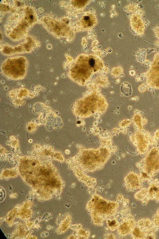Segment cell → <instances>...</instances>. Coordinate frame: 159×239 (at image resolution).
<instances>
[{"label":"cell","instance_id":"cell-1","mask_svg":"<svg viewBox=\"0 0 159 239\" xmlns=\"http://www.w3.org/2000/svg\"><path fill=\"white\" fill-rule=\"evenodd\" d=\"M117 149L110 138L97 149H83L80 145L79 153L70 160L71 168H78L86 173L101 170Z\"/></svg>","mask_w":159,"mask_h":239},{"label":"cell","instance_id":"cell-2","mask_svg":"<svg viewBox=\"0 0 159 239\" xmlns=\"http://www.w3.org/2000/svg\"><path fill=\"white\" fill-rule=\"evenodd\" d=\"M92 197L85 207L95 226L102 227L107 219L115 216L119 212L121 202L112 201L104 198L96 192H92Z\"/></svg>","mask_w":159,"mask_h":239},{"label":"cell","instance_id":"cell-3","mask_svg":"<svg viewBox=\"0 0 159 239\" xmlns=\"http://www.w3.org/2000/svg\"><path fill=\"white\" fill-rule=\"evenodd\" d=\"M38 17L34 8L26 6L22 9L18 18L6 26L5 33L11 40L15 41L25 38L30 28L37 23Z\"/></svg>","mask_w":159,"mask_h":239},{"label":"cell","instance_id":"cell-4","mask_svg":"<svg viewBox=\"0 0 159 239\" xmlns=\"http://www.w3.org/2000/svg\"><path fill=\"white\" fill-rule=\"evenodd\" d=\"M28 63L27 59L22 56L6 59L2 64L1 73L10 80L17 81L24 79L27 74Z\"/></svg>","mask_w":159,"mask_h":239},{"label":"cell","instance_id":"cell-5","mask_svg":"<svg viewBox=\"0 0 159 239\" xmlns=\"http://www.w3.org/2000/svg\"><path fill=\"white\" fill-rule=\"evenodd\" d=\"M64 20L53 16L45 15L42 18L41 22L47 31L59 39L66 37L69 33L70 28Z\"/></svg>","mask_w":159,"mask_h":239},{"label":"cell","instance_id":"cell-6","mask_svg":"<svg viewBox=\"0 0 159 239\" xmlns=\"http://www.w3.org/2000/svg\"><path fill=\"white\" fill-rule=\"evenodd\" d=\"M141 172L147 174L152 179L159 172V148L153 146L146 156L137 164Z\"/></svg>","mask_w":159,"mask_h":239},{"label":"cell","instance_id":"cell-7","mask_svg":"<svg viewBox=\"0 0 159 239\" xmlns=\"http://www.w3.org/2000/svg\"><path fill=\"white\" fill-rule=\"evenodd\" d=\"M25 41L15 46L10 45L7 43L1 45V51L2 54L10 56L16 54L30 53L39 48L40 42L35 38L27 36Z\"/></svg>","mask_w":159,"mask_h":239},{"label":"cell","instance_id":"cell-8","mask_svg":"<svg viewBox=\"0 0 159 239\" xmlns=\"http://www.w3.org/2000/svg\"><path fill=\"white\" fill-rule=\"evenodd\" d=\"M157 230L152 220L147 218H142L136 222L129 235L134 239H156L155 233Z\"/></svg>","mask_w":159,"mask_h":239},{"label":"cell","instance_id":"cell-9","mask_svg":"<svg viewBox=\"0 0 159 239\" xmlns=\"http://www.w3.org/2000/svg\"><path fill=\"white\" fill-rule=\"evenodd\" d=\"M131 142L137 148L138 154L144 155L147 153L150 147L157 144L150 133L144 129L140 131L135 129L133 135L130 136Z\"/></svg>","mask_w":159,"mask_h":239},{"label":"cell","instance_id":"cell-10","mask_svg":"<svg viewBox=\"0 0 159 239\" xmlns=\"http://www.w3.org/2000/svg\"><path fill=\"white\" fill-rule=\"evenodd\" d=\"M119 225L117 230V235L123 238L129 235L134 228L136 222L129 209L122 210L117 213Z\"/></svg>","mask_w":159,"mask_h":239},{"label":"cell","instance_id":"cell-11","mask_svg":"<svg viewBox=\"0 0 159 239\" xmlns=\"http://www.w3.org/2000/svg\"><path fill=\"white\" fill-rule=\"evenodd\" d=\"M124 185L128 192H134L142 187V181L140 176L133 172H129L124 178Z\"/></svg>","mask_w":159,"mask_h":239},{"label":"cell","instance_id":"cell-12","mask_svg":"<svg viewBox=\"0 0 159 239\" xmlns=\"http://www.w3.org/2000/svg\"><path fill=\"white\" fill-rule=\"evenodd\" d=\"M150 200L159 202V184L157 180L152 182L146 189L145 197L142 202L143 204L146 205Z\"/></svg>","mask_w":159,"mask_h":239},{"label":"cell","instance_id":"cell-13","mask_svg":"<svg viewBox=\"0 0 159 239\" xmlns=\"http://www.w3.org/2000/svg\"><path fill=\"white\" fill-rule=\"evenodd\" d=\"M78 180L89 188H94L97 184L95 178L87 175L86 173L78 168H71Z\"/></svg>","mask_w":159,"mask_h":239},{"label":"cell","instance_id":"cell-14","mask_svg":"<svg viewBox=\"0 0 159 239\" xmlns=\"http://www.w3.org/2000/svg\"><path fill=\"white\" fill-rule=\"evenodd\" d=\"M133 15L135 17L134 20H131V23L133 30L139 35H142L143 33L144 27L142 17L139 14H135Z\"/></svg>","mask_w":159,"mask_h":239},{"label":"cell","instance_id":"cell-15","mask_svg":"<svg viewBox=\"0 0 159 239\" xmlns=\"http://www.w3.org/2000/svg\"><path fill=\"white\" fill-rule=\"evenodd\" d=\"M117 214L114 216L108 218L106 220L107 226L111 231H114L117 230L119 226V222Z\"/></svg>","mask_w":159,"mask_h":239},{"label":"cell","instance_id":"cell-16","mask_svg":"<svg viewBox=\"0 0 159 239\" xmlns=\"http://www.w3.org/2000/svg\"><path fill=\"white\" fill-rule=\"evenodd\" d=\"M133 120L136 129L140 131L144 129L143 125L146 124L144 122V120L142 119L141 115L140 114L136 115L134 116Z\"/></svg>","mask_w":159,"mask_h":239},{"label":"cell","instance_id":"cell-17","mask_svg":"<svg viewBox=\"0 0 159 239\" xmlns=\"http://www.w3.org/2000/svg\"><path fill=\"white\" fill-rule=\"evenodd\" d=\"M72 221L71 215L68 214L66 217L65 219L62 223L61 227V232L63 233L66 232L70 227Z\"/></svg>","mask_w":159,"mask_h":239},{"label":"cell","instance_id":"cell-18","mask_svg":"<svg viewBox=\"0 0 159 239\" xmlns=\"http://www.w3.org/2000/svg\"><path fill=\"white\" fill-rule=\"evenodd\" d=\"M75 233L77 239H88L89 238L90 234V231L89 229L82 228L75 232Z\"/></svg>","mask_w":159,"mask_h":239},{"label":"cell","instance_id":"cell-19","mask_svg":"<svg viewBox=\"0 0 159 239\" xmlns=\"http://www.w3.org/2000/svg\"><path fill=\"white\" fill-rule=\"evenodd\" d=\"M121 90L122 93L126 96H128L131 94L132 90L131 86L127 83L124 82L122 84Z\"/></svg>","mask_w":159,"mask_h":239},{"label":"cell","instance_id":"cell-20","mask_svg":"<svg viewBox=\"0 0 159 239\" xmlns=\"http://www.w3.org/2000/svg\"><path fill=\"white\" fill-rule=\"evenodd\" d=\"M157 64H153V63H152V64L151 65H154V66H159V67L151 66V69H153V68H156V69L150 70V71H154L153 72H148V73H152H152H154L153 74L151 75V76L152 75V76L153 75H154V76L153 77H152V78H153L156 75H157L156 77H155V78H154V79H155V78H157L156 80H155V81L156 80H159V62H157ZM158 83H159V82Z\"/></svg>","mask_w":159,"mask_h":239},{"label":"cell","instance_id":"cell-21","mask_svg":"<svg viewBox=\"0 0 159 239\" xmlns=\"http://www.w3.org/2000/svg\"><path fill=\"white\" fill-rule=\"evenodd\" d=\"M152 220L155 227L159 230V208L154 214Z\"/></svg>","mask_w":159,"mask_h":239},{"label":"cell","instance_id":"cell-22","mask_svg":"<svg viewBox=\"0 0 159 239\" xmlns=\"http://www.w3.org/2000/svg\"><path fill=\"white\" fill-rule=\"evenodd\" d=\"M27 129L28 131L30 133H34L36 129V126L35 123H30L27 125Z\"/></svg>","mask_w":159,"mask_h":239},{"label":"cell","instance_id":"cell-23","mask_svg":"<svg viewBox=\"0 0 159 239\" xmlns=\"http://www.w3.org/2000/svg\"><path fill=\"white\" fill-rule=\"evenodd\" d=\"M140 177L142 181L145 180H149L152 179L147 173L143 172H141Z\"/></svg>","mask_w":159,"mask_h":239},{"label":"cell","instance_id":"cell-24","mask_svg":"<svg viewBox=\"0 0 159 239\" xmlns=\"http://www.w3.org/2000/svg\"><path fill=\"white\" fill-rule=\"evenodd\" d=\"M70 228L74 231H78L82 228V225L81 224L70 225Z\"/></svg>","mask_w":159,"mask_h":239},{"label":"cell","instance_id":"cell-25","mask_svg":"<svg viewBox=\"0 0 159 239\" xmlns=\"http://www.w3.org/2000/svg\"><path fill=\"white\" fill-rule=\"evenodd\" d=\"M104 238L105 239H115L116 236L114 234L109 233H106L104 235Z\"/></svg>","mask_w":159,"mask_h":239},{"label":"cell","instance_id":"cell-26","mask_svg":"<svg viewBox=\"0 0 159 239\" xmlns=\"http://www.w3.org/2000/svg\"><path fill=\"white\" fill-rule=\"evenodd\" d=\"M131 121L129 119L125 120L123 122L121 125V127L126 128L128 127L131 124Z\"/></svg>","mask_w":159,"mask_h":239},{"label":"cell","instance_id":"cell-27","mask_svg":"<svg viewBox=\"0 0 159 239\" xmlns=\"http://www.w3.org/2000/svg\"><path fill=\"white\" fill-rule=\"evenodd\" d=\"M153 138L156 142L159 140V129L157 130L155 132Z\"/></svg>","mask_w":159,"mask_h":239},{"label":"cell","instance_id":"cell-28","mask_svg":"<svg viewBox=\"0 0 159 239\" xmlns=\"http://www.w3.org/2000/svg\"><path fill=\"white\" fill-rule=\"evenodd\" d=\"M1 202L2 201H2L3 200V199L5 198V197L6 196V192L5 191L4 189H2L1 188Z\"/></svg>","mask_w":159,"mask_h":239},{"label":"cell","instance_id":"cell-29","mask_svg":"<svg viewBox=\"0 0 159 239\" xmlns=\"http://www.w3.org/2000/svg\"><path fill=\"white\" fill-rule=\"evenodd\" d=\"M68 239H77V237L75 233V232L73 233L71 235L67 237Z\"/></svg>","mask_w":159,"mask_h":239},{"label":"cell","instance_id":"cell-30","mask_svg":"<svg viewBox=\"0 0 159 239\" xmlns=\"http://www.w3.org/2000/svg\"><path fill=\"white\" fill-rule=\"evenodd\" d=\"M65 153L66 154H69L70 153V151L69 150H66L65 151Z\"/></svg>","mask_w":159,"mask_h":239},{"label":"cell","instance_id":"cell-31","mask_svg":"<svg viewBox=\"0 0 159 239\" xmlns=\"http://www.w3.org/2000/svg\"><path fill=\"white\" fill-rule=\"evenodd\" d=\"M86 128L85 127H84L82 129V131L83 132H85V131Z\"/></svg>","mask_w":159,"mask_h":239},{"label":"cell","instance_id":"cell-32","mask_svg":"<svg viewBox=\"0 0 159 239\" xmlns=\"http://www.w3.org/2000/svg\"><path fill=\"white\" fill-rule=\"evenodd\" d=\"M117 160H120V159H121V158H120V157L118 156V157H117Z\"/></svg>","mask_w":159,"mask_h":239},{"label":"cell","instance_id":"cell-33","mask_svg":"<svg viewBox=\"0 0 159 239\" xmlns=\"http://www.w3.org/2000/svg\"><path fill=\"white\" fill-rule=\"evenodd\" d=\"M125 156V154H124V153H123L122 154V156H123V157H124Z\"/></svg>","mask_w":159,"mask_h":239},{"label":"cell","instance_id":"cell-34","mask_svg":"<svg viewBox=\"0 0 159 239\" xmlns=\"http://www.w3.org/2000/svg\"><path fill=\"white\" fill-rule=\"evenodd\" d=\"M118 152H116L115 153V154L116 155H118Z\"/></svg>","mask_w":159,"mask_h":239}]
</instances>
